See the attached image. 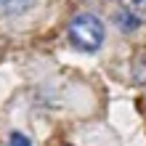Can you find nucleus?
<instances>
[{
    "mask_svg": "<svg viewBox=\"0 0 146 146\" xmlns=\"http://www.w3.org/2000/svg\"><path fill=\"white\" fill-rule=\"evenodd\" d=\"M69 40L80 50H96L104 42V24L93 13H77L69 21Z\"/></svg>",
    "mask_w": 146,
    "mask_h": 146,
    "instance_id": "obj_1",
    "label": "nucleus"
},
{
    "mask_svg": "<svg viewBox=\"0 0 146 146\" xmlns=\"http://www.w3.org/2000/svg\"><path fill=\"white\" fill-rule=\"evenodd\" d=\"M114 19L122 32H133L146 21V0H125V5L117 11Z\"/></svg>",
    "mask_w": 146,
    "mask_h": 146,
    "instance_id": "obj_2",
    "label": "nucleus"
},
{
    "mask_svg": "<svg viewBox=\"0 0 146 146\" xmlns=\"http://www.w3.org/2000/svg\"><path fill=\"white\" fill-rule=\"evenodd\" d=\"M35 5V0H0V13H8V16H16V13H24Z\"/></svg>",
    "mask_w": 146,
    "mask_h": 146,
    "instance_id": "obj_3",
    "label": "nucleus"
},
{
    "mask_svg": "<svg viewBox=\"0 0 146 146\" xmlns=\"http://www.w3.org/2000/svg\"><path fill=\"white\" fill-rule=\"evenodd\" d=\"M11 146H32L24 133H11Z\"/></svg>",
    "mask_w": 146,
    "mask_h": 146,
    "instance_id": "obj_4",
    "label": "nucleus"
},
{
    "mask_svg": "<svg viewBox=\"0 0 146 146\" xmlns=\"http://www.w3.org/2000/svg\"><path fill=\"white\" fill-rule=\"evenodd\" d=\"M64 146H69V143H64Z\"/></svg>",
    "mask_w": 146,
    "mask_h": 146,
    "instance_id": "obj_5",
    "label": "nucleus"
}]
</instances>
